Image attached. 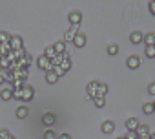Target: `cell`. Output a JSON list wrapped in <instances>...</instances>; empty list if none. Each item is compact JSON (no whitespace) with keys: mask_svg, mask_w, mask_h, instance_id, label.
<instances>
[{"mask_svg":"<svg viewBox=\"0 0 155 139\" xmlns=\"http://www.w3.org/2000/svg\"><path fill=\"white\" fill-rule=\"evenodd\" d=\"M68 20H69L71 26H81V22H82V13H81L79 9H73V11H69Z\"/></svg>","mask_w":155,"mask_h":139,"instance_id":"1","label":"cell"},{"mask_svg":"<svg viewBox=\"0 0 155 139\" xmlns=\"http://www.w3.org/2000/svg\"><path fill=\"white\" fill-rule=\"evenodd\" d=\"M9 46H11V49H13V51H18V49H22V48H24L22 37H20V35H13V37L9 39Z\"/></svg>","mask_w":155,"mask_h":139,"instance_id":"2","label":"cell"},{"mask_svg":"<svg viewBox=\"0 0 155 139\" xmlns=\"http://www.w3.org/2000/svg\"><path fill=\"white\" fill-rule=\"evenodd\" d=\"M37 66H38L40 70H46V72H49V70H51V60H49L46 55H40V57L37 59Z\"/></svg>","mask_w":155,"mask_h":139,"instance_id":"3","label":"cell"},{"mask_svg":"<svg viewBox=\"0 0 155 139\" xmlns=\"http://www.w3.org/2000/svg\"><path fill=\"white\" fill-rule=\"evenodd\" d=\"M126 66H128L130 70H137V68L140 66V59H139L137 55H130V57L126 59Z\"/></svg>","mask_w":155,"mask_h":139,"instance_id":"4","label":"cell"},{"mask_svg":"<svg viewBox=\"0 0 155 139\" xmlns=\"http://www.w3.org/2000/svg\"><path fill=\"white\" fill-rule=\"evenodd\" d=\"M55 121H57V117H55L53 112H44V114H42V123H44L46 126H53Z\"/></svg>","mask_w":155,"mask_h":139,"instance_id":"5","label":"cell"},{"mask_svg":"<svg viewBox=\"0 0 155 139\" xmlns=\"http://www.w3.org/2000/svg\"><path fill=\"white\" fill-rule=\"evenodd\" d=\"M137 137L139 139H150V128H148V124H139V128H137Z\"/></svg>","mask_w":155,"mask_h":139,"instance_id":"6","label":"cell"},{"mask_svg":"<svg viewBox=\"0 0 155 139\" xmlns=\"http://www.w3.org/2000/svg\"><path fill=\"white\" fill-rule=\"evenodd\" d=\"M139 119L137 117H130V119H126V128H128V132H137V128H139Z\"/></svg>","mask_w":155,"mask_h":139,"instance_id":"7","label":"cell"},{"mask_svg":"<svg viewBox=\"0 0 155 139\" xmlns=\"http://www.w3.org/2000/svg\"><path fill=\"white\" fill-rule=\"evenodd\" d=\"M73 46L75 48H84L86 46V35L84 33H77V37L73 39Z\"/></svg>","mask_w":155,"mask_h":139,"instance_id":"8","label":"cell"},{"mask_svg":"<svg viewBox=\"0 0 155 139\" xmlns=\"http://www.w3.org/2000/svg\"><path fill=\"white\" fill-rule=\"evenodd\" d=\"M33 93H35V92H33V88H31L29 84H26V86L22 88V101H26V103H28V101H31V99H33Z\"/></svg>","mask_w":155,"mask_h":139,"instance_id":"9","label":"cell"},{"mask_svg":"<svg viewBox=\"0 0 155 139\" xmlns=\"http://www.w3.org/2000/svg\"><path fill=\"white\" fill-rule=\"evenodd\" d=\"M101 130H102L104 134H111V132L115 130V123H113V121H110V119H106V121L102 123V126H101Z\"/></svg>","mask_w":155,"mask_h":139,"instance_id":"10","label":"cell"},{"mask_svg":"<svg viewBox=\"0 0 155 139\" xmlns=\"http://www.w3.org/2000/svg\"><path fill=\"white\" fill-rule=\"evenodd\" d=\"M77 33H79V26H71V29H68V31H66L64 40H71V42H73V39L77 37Z\"/></svg>","mask_w":155,"mask_h":139,"instance_id":"11","label":"cell"},{"mask_svg":"<svg viewBox=\"0 0 155 139\" xmlns=\"http://www.w3.org/2000/svg\"><path fill=\"white\" fill-rule=\"evenodd\" d=\"M97 84H99V81H91L88 84V99H93L97 95Z\"/></svg>","mask_w":155,"mask_h":139,"instance_id":"12","label":"cell"},{"mask_svg":"<svg viewBox=\"0 0 155 139\" xmlns=\"http://www.w3.org/2000/svg\"><path fill=\"white\" fill-rule=\"evenodd\" d=\"M11 53H13V49H11L9 42L8 44H0V59H2V57H9Z\"/></svg>","mask_w":155,"mask_h":139,"instance_id":"13","label":"cell"},{"mask_svg":"<svg viewBox=\"0 0 155 139\" xmlns=\"http://www.w3.org/2000/svg\"><path fill=\"white\" fill-rule=\"evenodd\" d=\"M130 40H131V44H140V42L144 40V37H142L140 31H133V33L130 35Z\"/></svg>","mask_w":155,"mask_h":139,"instance_id":"14","label":"cell"},{"mask_svg":"<svg viewBox=\"0 0 155 139\" xmlns=\"http://www.w3.org/2000/svg\"><path fill=\"white\" fill-rule=\"evenodd\" d=\"M53 48H55V53H57V55H64V53H66V42H64V40L55 42Z\"/></svg>","mask_w":155,"mask_h":139,"instance_id":"15","label":"cell"},{"mask_svg":"<svg viewBox=\"0 0 155 139\" xmlns=\"http://www.w3.org/2000/svg\"><path fill=\"white\" fill-rule=\"evenodd\" d=\"M28 114H29V108H28V106H24V104H22V106H18V108H17V117H18V119H26V117H28Z\"/></svg>","mask_w":155,"mask_h":139,"instance_id":"16","label":"cell"},{"mask_svg":"<svg viewBox=\"0 0 155 139\" xmlns=\"http://www.w3.org/2000/svg\"><path fill=\"white\" fill-rule=\"evenodd\" d=\"M146 46H155V33L153 31H150V33H146L144 35V40H142Z\"/></svg>","mask_w":155,"mask_h":139,"instance_id":"17","label":"cell"},{"mask_svg":"<svg viewBox=\"0 0 155 139\" xmlns=\"http://www.w3.org/2000/svg\"><path fill=\"white\" fill-rule=\"evenodd\" d=\"M46 81H48L49 84H55V83L58 81V75L53 72V70H49V72H46Z\"/></svg>","mask_w":155,"mask_h":139,"instance_id":"18","label":"cell"},{"mask_svg":"<svg viewBox=\"0 0 155 139\" xmlns=\"http://www.w3.org/2000/svg\"><path fill=\"white\" fill-rule=\"evenodd\" d=\"M28 75H29L28 68H17V77H18V81H26Z\"/></svg>","mask_w":155,"mask_h":139,"instance_id":"19","label":"cell"},{"mask_svg":"<svg viewBox=\"0 0 155 139\" xmlns=\"http://www.w3.org/2000/svg\"><path fill=\"white\" fill-rule=\"evenodd\" d=\"M0 97H2L4 101H9V99H13V88H4L2 92H0Z\"/></svg>","mask_w":155,"mask_h":139,"instance_id":"20","label":"cell"},{"mask_svg":"<svg viewBox=\"0 0 155 139\" xmlns=\"http://www.w3.org/2000/svg\"><path fill=\"white\" fill-rule=\"evenodd\" d=\"M93 103H95L97 108H104V106H106V99H104L102 95H95V97H93Z\"/></svg>","mask_w":155,"mask_h":139,"instance_id":"21","label":"cell"},{"mask_svg":"<svg viewBox=\"0 0 155 139\" xmlns=\"http://www.w3.org/2000/svg\"><path fill=\"white\" fill-rule=\"evenodd\" d=\"M108 93V84H104V83H99L97 84V95H106Z\"/></svg>","mask_w":155,"mask_h":139,"instance_id":"22","label":"cell"},{"mask_svg":"<svg viewBox=\"0 0 155 139\" xmlns=\"http://www.w3.org/2000/svg\"><path fill=\"white\" fill-rule=\"evenodd\" d=\"M142 112H144L146 115H151V114H155L153 103H144V106H142Z\"/></svg>","mask_w":155,"mask_h":139,"instance_id":"23","label":"cell"},{"mask_svg":"<svg viewBox=\"0 0 155 139\" xmlns=\"http://www.w3.org/2000/svg\"><path fill=\"white\" fill-rule=\"evenodd\" d=\"M44 55H46L49 60H53V59L57 57V53H55V48H53V46H48V48H46V51H44Z\"/></svg>","mask_w":155,"mask_h":139,"instance_id":"24","label":"cell"},{"mask_svg":"<svg viewBox=\"0 0 155 139\" xmlns=\"http://www.w3.org/2000/svg\"><path fill=\"white\" fill-rule=\"evenodd\" d=\"M9 39H11V35H9V33L0 31V44H8V42H9Z\"/></svg>","mask_w":155,"mask_h":139,"instance_id":"25","label":"cell"},{"mask_svg":"<svg viewBox=\"0 0 155 139\" xmlns=\"http://www.w3.org/2000/svg\"><path fill=\"white\" fill-rule=\"evenodd\" d=\"M117 53H119V46H117V44H110V46H108V55L115 57Z\"/></svg>","mask_w":155,"mask_h":139,"instance_id":"26","label":"cell"},{"mask_svg":"<svg viewBox=\"0 0 155 139\" xmlns=\"http://www.w3.org/2000/svg\"><path fill=\"white\" fill-rule=\"evenodd\" d=\"M51 70H53V72H55V73H57L58 77H62V75H66V70H64V68H62L60 64H58V66H53Z\"/></svg>","mask_w":155,"mask_h":139,"instance_id":"27","label":"cell"},{"mask_svg":"<svg viewBox=\"0 0 155 139\" xmlns=\"http://www.w3.org/2000/svg\"><path fill=\"white\" fill-rule=\"evenodd\" d=\"M31 62H33V57H31L29 53H26V55H24V59L20 60V64H26V68H28V66H29Z\"/></svg>","mask_w":155,"mask_h":139,"instance_id":"28","label":"cell"},{"mask_svg":"<svg viewBox=\"0 0 155 139\" xmlns=\"http://www.w3.org/2000/svg\"><path fill=\"white\" fill-rule=\"evenodd\" d=\"M146 57L148 59H155V48L153 46H146Z\"/></svg>","mask_w":155,"mask_h":139,"instance_id":"29","label":"cell"},{"mask_svg":"<svg viewBox=\"0 0 155 139\" xmlns=\"http://www.w3.org/2000/svg\"><path fill=\"white\" fill-rule=\"evenodd\" d=\"M44 139H58V137L55 135V132H53L51 128H48V130L44 132Z\"/></svg>","mask_w":155,"mask_h":139,"instance_id":"30","label":"cell"},{"mask_svg":"<svg viewBox=\"0 0 155 139\" xmlns=\"http://www.w3.org/2000/svg\"><path fill=\"white\" fill-rule=\"evenodd\" d=\"M22 88H13V99H22Z\"/></svg>","mask_w":155,"mask_h":139,"instance_id":"31","label":"cell"},{"mask_svg":"<svg viewBox=\"0 0 155 139\" xmlns=\"http://www.w3.org/2000/svg\"><path fill=\"white\" fill-rule=\"evenodd\" d=\"M9 135H11V134H9L6 128H0V139H8Z\"/></svg>","mask_w":155,"mask_h":139,"instance_id":"32","label":"cell"},{"mask_svg":"<svg viewBox=\"0 0 155 139\" xmlns=\"http://www.w3.org/2000/svg\"><path fill=\"white\" fill-rule=\"evenodd\" d=\"M148 8H150V13H151V15H155V0L148 2Z\"/></svg>","mask_w":155,"mask_h":139,"instance_id":"33","label":"cell"},{"mask_svg":"<svg viewBox=\"0 0 155 139\" xmlns=\"http://www.w3.org/2000/svg\"><path fill=\"white\" fill-rule=\"evenodd\" d=\"M148 92H150V95H155V83H150V86H148Z\"/></svg>","mask_w":155,"mask_h":139,"instance_id":"34","label":"cell"},{"mask_svg":"<svg viewBox=\"0 0 155 139\" xmlns=\"http://www.w3.org/2000/svg\"><path fill=\"white\" fill-rule=\"evenodd\" d=\"M6 79L8 81H15V75L11 73V70H8V72H6Z\"/></svg>","mask_w":155,"mask_h":139,"instance_id":"35","label":"cell"},{"mask_svg":"<svg viewBox=\"0 0 155 139\" xmlns=\"http://www.w3.org/2000/svg\"><path fill=\"white\" fill-rule=\"evenodd\" d=\"M126 139H139V137H137V134H135V132H128Z\"/></svg>","mask_w":155,"mask_h":139,"instance_id":"36","label":"cell"},{"mask_svg":"<svg viewBox=\"0 0 155 139\" xmlns=\"http://www.w3.org/2000/svg\"><path fill=\"white\" fill-rule=\"evenodd\" d=\"M58 139H71V135H69V134H60Z\"/></svg>","mask_w":155,"mask_h":139,"instance_id":"37","label":"cell"},{"mask_svg":"<svg viewBox=\"0 0 155 139\" xmlns=\"http://www.w3.org/2000/svg\"><path fill=\"white\" fill-rule=\"evenodd\" d=\"M4 81H6V77H4V73H2V72H0V84H2Z\"/></svg>","mask_w":155,"mask_h":139,"instance_id":"38","label":"cell"},{"mask_svg":"<svg viewBox=\"0 0 155 139\" xmlns=\"http://www.w3.org/2000/svg\"><path fill=\"white\" fill-rule=\"evenodd\" d=\"M150 139H155V134H150Z\"/></svg>","mask_w":155,"mask_h":139,"instance_id":"39","label":"cell"},{"mask_svg":"<svg viewBox=\"0 0 155 139\" xmlns=\"http://www.w3.org/2000/svg\"><path fill=\"white\" fill-rule=\"evenodd\" d=\"M8 139H15V137H13V135H9V137H8Z\"/></svg>","mask_w":155,"mask_h":139,"instance_id":"40","label":"cell"},{"mask_svg":"<svg viewBox=\"0 0 155 139\" xmlns=\"http://www.w3.org/2000/svg\"><path fill=\"white\" fill-rule=\"evenodd\" d=\"M117 139H126V137H117Z\"/></svg>","mask_w":155,"mask_h":139,"instance_id":"41","label":"cell"},{"mask_svg":"<svg viewBox=\"0 0 155 139\" xmlns=\"http://www.w3.org/2000/svg\"><path fill=\"white\" fill-rule=\"evenodd\" d=\"M153 108H155V101H153Z\"/></svg>","mask_w":155,"mask_h":139,"instance_id":"42","label":"cell"},{"mask_svg":"<svg viewBox=\"0 0 155 139\" xmlns=\"http://www.w3.org/2000/svg\"><path fill=\"white\" fill-rule=\"evenodd\" d=\"M153 48H155V46H153Z\"/></svg>","mask_w":155,"mask_h":139,"instance_id":"43","label":"cell"}]
</instances>
